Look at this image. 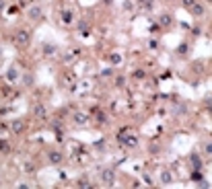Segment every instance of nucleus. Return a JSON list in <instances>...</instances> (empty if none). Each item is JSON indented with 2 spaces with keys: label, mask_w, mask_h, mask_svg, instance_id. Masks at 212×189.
Segmentation results:
<instances>
[{
  "label": "nucleus",
  "mask_w": 212,
  "mask_h": 189,
  "mask_svg": "<svg viewBox=\"0 0 212 189\" xmlns=\"http://www.w3.org/2000/svg\"><path fill=\"white\" fill-rule=\"evenodd\" d=\"M192 160H194V164H196V169H200V167H202V160L198 158V154H192Z\"/></svg>",
  "instance_id": "6e6552de"
},
{
  "label": "nucleus",
  "mask_w": 212,
  "mask_h": 189,
  "mask_svg": "<svg viewBox=\"0 0 212 189\" xmlns=\"http://www.w3.org/2000/svg\"><path fill=\"white\" fill-rule=\"evenodd\" d=\"M111 62H117V64H120V62H122V58H120V56H111Z\"/></svg>",
  "instance_id": "9d476101"
},
{
  "label": "nucleus",
  "mask_w": 212,
  "mask_h": 189,
  "mask_svg": "<svg viewBox=\"0 0 212 189\" xmlns=\"http://www.w3.org/2000/svg\"><path fill=\"white\" fill-rule=\"evenodd\" d=\"M120 142L126 146H136L138 144V138L136 136H120Z\"/></svg>",
  "instance_id": "f03ea898"
},
{
  "label": "nucleus",
  "mask_w": 212,
  "mask_h": 189,
  "mask_svg": "<svg viewBox=\"0 0 212 189\" xmlns=\"http://www.w3.org/2000/svg\"><path fill=\"white\" fill-rule=\"evenodd\" d=\"M87 119H89V117H87V115H82V113H76V115H74V121H76L78 126L87 123Z\"/></svg>",
  "instance_id": "423d86ee"
},
{
  "label": "nucleus",
  "mask_w": 212,
  "mask_h": 189,
  "mask_svg": "<svg viewBox=\"0 0 212 189\" xmlns=\"http://www.w3.org/2000/svg\"><path fill=\"white\" fill-rule=\"evenodd\" d=\"M101 183H103V185H113V183H115V171H113V169L101 171Z\"/></svg>",
  "instance_id": "f257e3e1"
},
{
  "label": "nucleus",
  "mask_w": 212,
  "mask_h": 189,
  "mask_svg": "<svg viewBox=\"0 0 212 189\" xmlns=\"http://www.w3.org/2000/svg\"><path fill=\"white\" fill-rule=\"evenodd\" d=\"M62 23H64V25H72V23H74V12L72 10H64L62 12Z\"/></svg>",
  "instance_id": "7ed1b4c3"
},
{
  "label": "nucleus",
  "mask_w": 212,
  "mask_h": 189,
  "mask_svg": "<svg viewBox=\"0 0 212 189\" xmlns=\"http://www.w3.org/2000/svg\"><path fill=\"white\" fill-rule=\"evenodd\" d=\"M183 2H185V6H187V8H192V4H194V0H183Z\"/></svg>",
  "instance_id": "9b49d317"
},
{
  "label": "nucleus",
  "mask_w": 212,
  "mask_h": 189,
  "mask_svg": "<svg viewBox=\"0 0 212 189\" xmlns=\"http://www.w3.org/2000/svg\"><path fill=\"white\" fill-rule=\"evenodd\" d=\"M27 41H29V33H27V31H21V33L17 35V43L23 45V43H27Z\"/></svg>",
  "instance_id": "39448f33"
},
{
  "label": "nucleus",
  "mask_w": 212,
  "mask_h": 189,
  "mask_svg": "<svg viewBox=\"0 0 212 189\" xmlns=\"http://www.w3.org/2000/svg\"><path fill=\"white\" fill-rule=\"evenodd\" d=\"M12 130H15V132H21V130H23V123L15 121V123H12Z\"/></svg>",
  "instance_id": "1a4fd4ad"
},
{
  "label": "nucleus",
  "mask_w": 212,
  "mask_h": 189,
  "mask_svg": "<svg viewBox=\"0 0 212 189\" xmlns=\"http://www.w3.org/2000/svg\"><path fill=\"white\" fill-rule=\"evenodd\" d=\"M161 179H163V183H169L173 177H171V173L169 171H163V175H161Z\"/></svg>",
  "instance_id": "0eeeda50"
},
{
  "label": "nucleus",
  "mask_w": 212,
  "mask_h": 189,
  "mask_svg": "<svg viewBox=\"0 0 212 189\" xmlns=\"http://www.w3.org/2000/svg\"><path fill=\"white\" fill-rule=\"evenodd\" d=\"M64 160V156H62V152H58V150H54V152H50V162H54V164H60Z\"/></svg>",
  "instance_id": "20e7f679"
}]
</instances>
